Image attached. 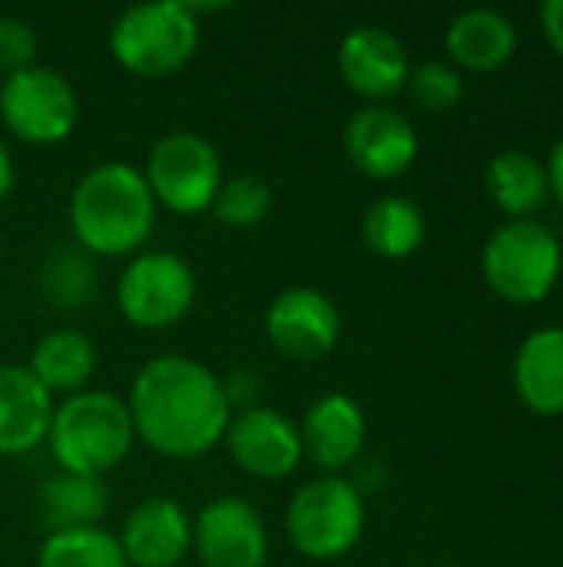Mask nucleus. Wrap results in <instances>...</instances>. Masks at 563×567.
Wrapping results in <instances>:
<instances>
[{"instance_id":"1","label":"nucleus","mask_w":563,"mask_h":567,"mask_svg":"<svg viewBox=\"0 0 563 567\" xmlns=\"http://www.w3.org/2000/svg\"><path fill=\"white\" fill-rule=\"evenodd\" d=\"M136 439L169 458H199L226 439L232 409L222 379L189 355L149 359L129 385Z\"/></svg>"},{"instance_id":"2","label":"nucleus","mask_w":563,"mask_h":567,"mask_svg":"<svg viewBox=\"0 0 563 567\" xmlns=\"http://www.w3.org/2000/svg\"><path fill=\"white\" fill-rule=\"evenodd\" d=\"M156 226V199L143 169L123 159L86 169L70 193V229L76 246L100 256L136 252Z\"/></svg>"},{"instance_id":"3","label":"nucleus","mask_w":563,"mask_h":567,"mask_svg":"<svg viewBox=\"0 0 563 567\" xmlns=\"http://www.w3.org/2000/svg\"><path fill=\"white\" fill-rule=\"evenodd\" d=\"M133 415L116 392L83 389L53 405L46 445L60 472L103 478L133 452Z\"/></svg>"},{"instance_id":"4","label":"nucleus","mask_w":563,"mask_h":567,"mask_svg":"<svg viewBox=\"0 0 563 567\" xmlns=\"http://www.w3.org/2000/svg\"><path fill=\"white\" fill-rule=\"evenodd\" d=\"M481 272L498 299L511 306H538L561 282V239L538 219H511L488 236Z\"/></svg>"},{"instance_id":"5","label":"nucleus","mask_w":563,"mask_h":567,"mask_svg":"<svg viewBox=\"0 0 563 567\" xmlns=\"http://www.w3.org/2000/svg\"><path fill=\"white\" fill-rule=\"evenodd\" d=\"M199 43V20L186 0H146L126 7L110 27L113 56L139 76L179 70Z\"/></svg>"},{"instance_id":"6","label":"nucleus","mask_w":563,"mask_h":567,"mask_svg":"<svg viewBox=\"0 0 563 567\" xmlns=\"http://www.w3.org/2000/svg\"><path fill=\"white\" fill-rule=\"evenodd\" d=\"M365 522V498L338 475L305 482L285 508V535L312 561H335L348 555L362 542Z\"/></svg>"},{"instance_id":"7","label":"nucleus","mask_w":563,"mask_h":567,"mask_svg":"<svg viewBox=\"0 0 563 567\" xmlns=\"http://www.w3.org/2000/svg\"><path fill=\"white\" fill-rule=\"evenodd\" d=\"M156 206L192 216L212 206L222 186V163L216 146L192 130H173L159 136L143 169Z\"/></svg>"},{"instance_id":"8","label":"nucleus","mask_w":563,"mask_h":567,"mask_svg":"<svg viewBox=\"0 0 563 567\" xmlns=\"http://www.w3.org/2000/svg\"><path fill=\"white\" fill-rule=\"evenodd\" d=\"M196 302L192 266L169 249L136 252L116 279V306L139 329L176 326Z\"/></svg>"},{"instance_id":"9","label":"nucleus","mask_w":563,"mask_h":567,"mask_svg":"<svg viewBox=\"0 0 563 567\" xmlns=\"http://www.w3.org/2000/svg\"><path fill=\"white\" fill-rule=\"evenodd\" d=\"M0 120L27 143H60L80 120V100L60 70L33 63L3 76Z\"/></svg>"},{"instance_id":"10","label":"nucleus","mask_w":563,"mask_h":567,"mask_svg":"<svg viewBox=\"0 0 563 567\" xmlns=\"http://www.w3.org/2000/svg\"><path fill=\"white\" fill-rule=\"evenodd\" d=\"M192 551L202 567H265L269 532L246 498L222 495L192 518Z\"/></svg>"},{"instance_id":"11","label":"nucleus","mask_w":563,"mask_h":567,"mask_svg":"<svg viewBox=\"0 0 563 567\" xmlns=\"http://www.w3.org/2000/svg\"><path fill=\"white\" fill-rule=\"evenodd\" d=\"M226 445L242 472L272 482L289 478L305 458L299 425L272 405H252L232 412L226 429Z\"/></svg>"},{"instance_id":"12","label":"nucleus","mask_w":563,"mask_h":567,"mask_svg":"<svg viewBox=\"0 0 563 567\" xmlns=\"http://www.w3.org/2000/svg\"><path fill=\"white\" fill-rule=\"evenodd\" d=\"M265 336L292 359H322L338 346L342 312L315 286H289L265 309Z\"/></svg>"},{"instance_id":"13","label":"nucleus","mask_w":563,"mask_h":567,"mask_svg":"<svg viewBox=\"0 0 563 567\" xmlns=\"http://www.w3.org/2000/svg\"><path fill=\"white\" fill-rule=\"evenodd\" d=\"M348 159L372 179H395L418 159V133L395 106H362L345 123Z\"/></svg>"},{"instance_id":"14","label":"nucleus","mask_w":563,"mask_h":567,"mask_svg":"<svg viewBox=\"0 0 563 567\" xmlns=\"http://www.w3.org/2000/svg\"><path fill=\"white\" fill-rule=\"evenodd\" d=\"M338 73L365 100H388L408 86L411 60L405 43L378 23L352 27L338 43Z\"/></svg>"},{"instance_id":"15","label":"nucleus","mask_w":563,"mask_h":567,"mask_svg":"<svg viewBox=\"0 0 563 567\" xmlns=\"http://www.w3.org/2000/svg\"><path fill=\"white\" fill-rule=\"evenodd\" d=\"M126 565L176 567L192 548V518L169 495L136 502L116 535Z\"/></svg>"},{"instance_id":"16","label":"nucleus","mask_w":563,"mask_h":567,"mask_svg":"<svg viewBox=\"0 0 563 567\" xmlns=\"http://www.w3.org/2000/svg\"><path fill=\"white\" fill-rule=\"evenodd\" d=\"M305 458H312L325 472H338L358 462L368 435V422L362 405L345 392H325L319 395L305 419L299 422Z\"/></svg>"},{"instance_id":"17","label":"nucleus","mask_w":563,"mask_h":567,"mask_svg":"<svg viewBox=\"0 0 563 567\" xmlns=\"http://www.w3.org/2000/svg\"><path fill=\"white\" fill-rule=\"evenodd\" d=\"M445 47L458 70L491 73L514 60L518 27L508 13L494 7H468L448 23Z\"/></svg>"},{"instance_id":"18","label":"nucleus","mask_w":563,"mask_h":567,"mask_svg":"<svg viewBox=\"0 0 563 567\" xmlns=\"http://www.w3.org/2000/svg\"><path fill=\"white\" fill-rule=\"evenodd\" d=\"M53 405L27 365H0V455H23L46 442Z\"/></svg>"},{"instance_id":"19","label":"nucleus","mask_w":563,"mask_h":567,"mask_svg":"<svg viewBox=\"0 0 563 567\" xmlns=\"http://www.w3.org/2000/svg\"><path fill=\"white\" fill-rule=\"evenodd\" d=\"M514 392L534 415H563V326L531 332L514 355Z\"/></svg>"},{"instance_id":"20","label":"nucleus","mask_w":563,"mask_h":567,"mask_svg":"<svg viewBox=\"0 0 563 567\" xmlns=\"http://www.w3.org/2000/svg\"><path fill=\"white\" fill-rule=\"evenodd\" d=\"M484 186L491 203L511 219H534L551 199L548 169L534 153L524 150H504L488 163Z\"/></svg>"},{"instance_id":"21","label":"nucleus","mask_w":563,"mask_h":567,"mask_svg":"<svg viewBox=\"0 0 563 567\" xmlns=\"http://www.w3.org/2000/svg\"><path fill=\"white\" fill-rule=\"evenodd\" d=\"M27 369L50 395L56 392L73 395V392H83V385L90 382L96 369V349L90 336L80 329H50L33 346Z\"/></svg>"},{"instance_id":"22","label":"nucleus","mask_w":563,"mask_h":567,"mask_svg":"<svg viewBox=\"0 0 563 567\" xmlns=\"http://www.w3.org/2000/svg\"><path fill=\"white\" fill-rule=\"evenodd\" d=\"M37 505H40V518H43L46 532L93 528L106 515L110 488L103 478L60 472L40 485Z\"/></svg>"},{"instance_id":"23","label":"nucleus","mask_w":563,"mask_h":567,"mask_svg":"<svg viewBox=\"0 0 563 567\" xmlns=\"http://www.w3.org/2000/svg\"><path fill=\"white\" fill-rule=\"evenodd\" d=\"M428 233L425 213L415 199L388 193L378 196L362 216V239L372 252L385 259H408L421 249Z\"/></svg>"},{"instance_id":"24","label":"nucleus","mask_w":563,"mask_h":567,"mask_svg":"<svg viewBox=\"0 0 563 567\" xmlns=\"http://www.w3.org/2000/svg\"><path fill=\"white\" fill-rule=\"evenodd\" d=\"M96 266L83 246H56L40 266V292L56 309H80L96 296Z\"/></svg>"},{"instance_id":"25","label":"nucleus","mask_w":563,"mask_h":567,"mask_svg":"<svg viewBox=\"0 0 563 567\" xmlns=\"http://www.w3.org/2000/svg\"><path fill=\"white\" fill-rule=\"evenodd\" d=\"M37 567H129L116 535L103 525L50 532L40 545Z\"/></svg>"},{"instance_id":"26","label":"nucleus","mask_w":563,"mask_h":567,"mask_svg":"<svg viewBox=\"0 0 563 567\" xmlns=\"http://www.w3.org/2000/svg\"><path fill=\"white\" fill-rule=\"evenodd\" d=\"M209 209H216V216L226 226H239V229L256 226L272 209V186L259 173H239L232 179H222Z\"/></svg>"},{"instance_id":"27","label":"nucleus","mask_w":563,"mask_h":567,"mask_svg":"<svg viewBox=\"0 0 563 567\" xmlns=\"http://www.w3.org/2000/svg\"><path fill=\"white\" fill-rule=\"evenodd\" d=\"M411 100L428 113H448L465 100V76L455 63L445 60H425L408 76Z\"/></svg>"},{"instance_id":"28","label":"nucleus","mask_w":563,"mask_h":567,"mask_svg":"<svg viewBox=\"0 0 563 567\" xmlns=\"http://www.w3.org/2000/svg\"><path fill=\"white\" fill-rule=\"evenodd\" d=\"M37 63V30L30 20L0 13V70L10 76Z\"/></svg>"},{"instance_id":"29","label":"nucleus","mask_w":563,"mask_h":567,"mask_svg":"<svg viewBox=\"0 0 563 567\" xmlns=\"http://www.w3.org/2000/svg\"><path fill=\"white\" fill-rule=\"evenodd\" d=\"M222 392H226V399H229V409H236V405L252 409V405H259L262 382H259V375H256L252 369H236L232 375L222 379ZM242 409H239V412H242Z\"/></svg>"},{"instance_id":"30","label":"nucleus","mask_w":563,"mask_h":567,"mask_svg":"<svg viewBox=\"0 0 563 567\" xmlns=\"http://www.w3.org/2000/svg\"><path fill=\"white\" fill-rule=\"evenodd\" d=\"M538 17H541V30H544V37H548V43L554 47V53L563 60V0H548V3H541Z\"/></svg>"},{"instance_id":"31","label":"nucleus","mask_w":563,"mask_h":567,"mask_svg":"<svg viewBox=\"0 0 563 567\" xmlns=\"http://www.w3.org/2000/svg\"><path fill=\"white\" fill-rule=\"evenodd\" d=\"M544 169H548L551 196H557V203L563 206V136L554 143V150H551V156H548Z\"/></svg>"},{"instance_id":"32","label":"nucleus","mask_w":563,"mask_h":567,"mask_svg":"<svg viewBox=\"0 0 563 567\" xmlns=\"http://www.w3.org/2000/svg\"><path fill=\"white\" fill-rule=\"evenodd\" d=\"M13 189V156L7 150V143L0 140V199Z\"/></svg>"},{"instance_id":"33","label":"nucleus","mask_w":563,"mask_h":567,"mask_svg":"<svg viewBox=\"0 0 563 567\" xmlns=\"http://www.w3.org/2000/svg\"><path fill=\"white\" fill-rule=\"evenodd\" d=\"M435 567H461V565H435Z\"/></svg>"},{"instance_id":"34","label":"nucleus","mask_w":563,"mask_h":567,"mask_svg":"<svg viewBox=\"0 0 563 567\" xmlns=\"http://www.w3.org/2000/svg\"><path fill=\"white\" fill-rule=\"evenodd\" d=\"M0 259H3V246H0Z\"/></svg>"}]
</instances>
